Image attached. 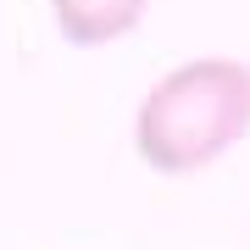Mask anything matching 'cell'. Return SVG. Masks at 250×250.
<instances>
[{
    "instance_id": "cell-1",
    "label": "cell",
    "mask_w": 250,
    "mask_h": 250,
    "mask_svg": "<svg viewBox=\"0 0 250 250\" xmlns=\"http://www.w3.org/2000/svg\"><path fill=\"white\" fill-rule=\"evenodd\" d=\"M250 134V67L233 56H195L161 72L134 117V150L150 172L189 178Z\"/></svg>"
},
{
    "instance_id": "cell-2",
    "label": "cell",
    "mask_w": 250,
    "mask_h": 250,
    "mask_svg": "<svg viewBox=\"0 0 250 250\" xmlns=\"http://www.w3.org/2000/svg\"><path fill=\"white\" fill-rule=\"evenodd\" d=\"M150 0H50L56 11V28L72 39V45L95 50V45H111V39H128L145 17Z\"/></svg>"
}]
</instances>
